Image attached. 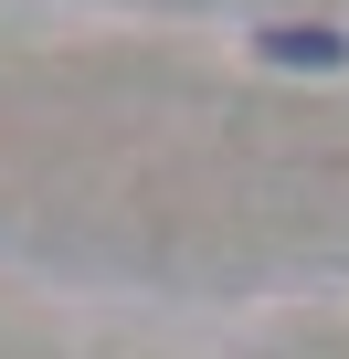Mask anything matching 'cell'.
<instances>
[{"label": "cell", "instance_id": "cell-1", "mask_svg": "<svg viewBox=\"0 0 349 359\" xmlns=\"http://www.w3.org/2000/svg\"><path fill=\"white\" fill-rule=\"evenodd\" d=\"M254 53H265V64H317V74H328V64H349V43H338V32H296V22H265V32H254Z\"/></svg>", "mask_w": 349, "mask_h": 359}]
</instances>
